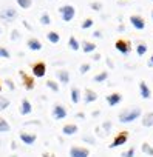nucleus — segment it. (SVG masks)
<instances>
[{
    "label": "nucleus",
    "instance_id": "24",
    "mask_svg": "<svg viewBox=\"0 0 153 157\" xmlns=\"http://www.w3.org/2000/svg\"><path fill=\"white\" fill-rule=\"evenodd\" d=\"M107 78H108V71H102V72H99L93 77V82L95 83H102V82L107 80Z\"/></svg>",
    "mask_w": 153,
    "mask_h": 157
},
{
    "label": "nucleus",
    "instance_id": "48",
    "mask_svg": "<svg viewBox=\"0 0 153 157\" xmlns=\"http://www.w3.org/2000/svg\"><path fill=\"white\" fill-rule=\"evenodd\" d=\"M99 114H101V111H93V114H91V116H93V117H98Z\"/></svg>",
    "mask_w": 153,
    "mask_h": 157
},
{
    "label": "nucleus",
    "instance_id": "30",
    "mask_svg": "<svg viewBox=\"0 0 153 157\" xmlns=\"http://www.w3.org/2000/svg\"><path fill=\"white\" fill-rule=\"evenodd\" d=\"M10 99H6V97H3V96H0V111H5L8 106H10Z\"/></svg>",
    "mask_w": 153,
    "mask_h": 157
},
{
    "label": "nucleus",
    "instance_id": "10",
    "mask_svg": "<svg viewBox=\"0 0 153 157\" xmlns=\"http://www.w3.org/2000/svg\"><path fill=\"white\" fill-rule=\"evenodd\" d=\"M26 48H28L30 51L37 52V51H42L43 45H42V42H40L37 37H30V39L26 40Z\"/></svg>",
    "mask_w": 153,
    "mask_h": 157
},
{
    "label": "nucleus",
    "instance_id": "8",
    "mask_svg": "<svg viewBox=\"0 0 153 157\" xmlns=\"http://www.w3.org/2000/svg\"><path fill=\"white\" fill-rule=\"evenodd\" d=\"M127 140H128V132H127V131H122V132H119V134L113 139L111 145H108V146L113 149V148H118V146H121V145H125Z\"/></svg>",
    "mask_w": 153,
    "mask_h": 157
},
{
    "label": "nucleus",
    "instance_id": "1",
    "mask_svg": "<svg viewBox=\"0 0 153 157\" xmlns=\"http://www.w3.org/2000/svg\"><path fill=\"white\" fill-rule=\"evenodd\" d=\"M141 114H142L141 108L133 106V108H127V109L121 111L118 119H119V122H121V123H131V122L138 120V119L141 117Z\"/></svg>",
    "mask_w": 153,
    "mask_h": 157
},
{
    "label": "nucleus",
    "instance_id": "12",
    "mask_svg": "<svg viewBox=\"0 0 153 157\" xmlns=\"http://www.w3.org/2000/svg\"><path fill=\"white\" fill-rule=\"evenodd\" d=\"M130 23L135 29L138 31H142L145 28V20L141 17V16H130Z\"/></svg>",
    "mask_w": 153,
    "mask_h": 157
},
{
    "label": "nucleus",
    "instance_id": "7",
    "mask_svg": "<svg viewBox=\"0 0 153 157\" xmlns=\"http://www.w3.org/2000/svg\"><path fill=\"white\" fill-rule=\"evenodd\" d=\"M90 149L85 146H71L70 148V157H88Z\"/></svg>",
    "mask_w": 153,
    "mask_h": 157
},
{
    "label": "nucleus",
    "instance_id": "52",
    "mask_svg": "<svg viewBox=\"0 0 153 157\" xmlns=\"http://www.w3.org/2000/svg\"><path fill=\"white\" fill-rule=\"evenodd\" d=\"M0 93H2V83H0Z\"/></svg>",
    "mask_w": 153,
    "mask_h": 157
},
{
    "label": "nucleus",
    "instance_id": "47",
    "mask_svg": "<svg viewBox=\"0 0 153 157\" xmlns=\"http://www.w3.org/2000/svg\"><path fill=\"white\" fill-rule=\"evenodd\" d=\"M107 65H108L110 68H113V66H115V65H113V62H111L110 59H107Z\"/></svg>",
    "mask_w": 153,
    "mask_h": 157
},
{
    "label": "nucleus",
    "instance_id": "36",
    "mask_svg": "<svg viewBox=\"0 0 153 157\" xmlns=\"http://www.w3.org/2000/svg\"><path fill=\"white\" fill-rule=\"evenodd\" d=\"M10 39H11L13 42H19V40H20V33H19L17 29H13V31H11V36H10Z\"/></svg>",
    "mask_w": 153,
    "mask_h": 157
},
{
    "label": "nucleus",
    "instance_id": "14",
    "mask_svg": "<svg viewBox=\"0 0 153 157\" xmlns=\"http://www.w3.org/2000/svg\"><path fill=\"white\" fill-rule=\"evenodd\" d=\"M20 114L22 116H30L31 113H33V105H31V102L28 100V99H22V102H20Z\"/></svg>",
    "mask_w": 153,
    "mask_h": 157
},
{
    "label": "nucleus",
    "instance_id": "53",
    "mask_svg": "<svg viewBox=\"0 0 153 157\" xmlns=\"http://www.w3.org/2000/svg\"><path fill=\"white\" fill-rule=\"evenodd\" d=\"M0 36H2V28H0Z\"/></svg>",
    "mask_w": 153,
    "mask_h": 157
},
{
    "label": "nucleus",
    "instance_id": "13",
    "mask_svg": "<svg viewBox=\"0 0 153 157\" xmlns=\"http://www.w3.org/2000/svg\"><path fill=\"white\" fill-rule=\"evenodd\" d=\"M105 100H107V103H108L110 106H116V105H119V103L122 102V94H119V93H111V94H108V96L105 97Z\"/></svg>",
    "mask_w": 153,
    "mask_h": 157
},
{
    "label": "nucleus",
    "instance_id": "4",
    "mask_svg": "<svg viewBox=\"0 0 153 157\" xmlns=\"http://www.w3.org/2000/svg\"><path fill=\"white\" fill-rule=\"evenodd\" d=\"M17 10H14V8H5V10H2L0 11V19L2 20H5V22H14L16 19H17Z\"/></svg>",
    "mask_w": 153,
    "mask_h": 157
},
{
    "label": "nucleus",
    "instance_id": "28",
    "mask_svg": "<svg viewBox=\"0 0 153 157\" xmlns=\"http://www.w3.org/2000/svg\"><path fill=\"white\" fill-rule=\"evenodd\" d=\"M141 149H142V152H144V154H147V155H150V157H153V148L150 146V143H147V142H144V143L141 145Z\"/></svg>",
    "mask_w": 153,
    "mask_h": 157
},
{
    "label": "nucleus",
    "instance_id": "27",
    "mask_svg": "<svg viewBox=\"0 0 153 157\" xmlns=\"http://www.w3.org/2000/svg\"><path fill=\"white\" fill-rule=\"evenodd\" d=\"M16 2H17L19 8H22V10H30L33 6V0H16Z\"/></svg>",
    "mask_w": 153,
    "mask_h": 157
},
{
    "label": "nucleus",
    "instance_id": "51",
    "mask_svg": "<svg viewBox=\"0 0 153 157\" xmlns=\"http://www.w3.org/2000/svg\"><path fill=\"white\" fill-rule=\"evenodd\" d=\"M10 157H19V155H17V154H13V155H10Z\"/></svg>",
    "mask_w": 153,
    "mask_h": 157
},
{
    "label": "nucleus",
    "instance_id": "32",
    "mask_svg": "<svg viewBox=\"0 0 153 157\" xmlns=\"http://www.w3.org/2000/svg\"><path fill=\"white\" fill-rule=\"evenodd\" d=\"M111 128H113V123H111L110 120H105V122L101 125V129H104V132H105V134H108V132L111 131Z\"/></svg>",
    "mask_w": 153,
    "mask_h": 157
},
{
    "label": "nucleus",
    "instance_id": "45",
    "mask_svg": "<svg viewBox=\"0 0 153 157\" xmlns=\"http://www.w3.org/2000/svg\"><path fill=\"white\" fill-rule=\"evenodd\" d=\"M42 157H56V155H54V154H50V152H43Z\"/></svg>",
    "mask_w": 153,
    "mask_h": 157
},
{
    "label": "nucleus",
    "instance_id": "23",
    "mask_svg": "<svg viewBox=\"0 0 153 157\" xmlns=\"http://www.w3.org/2000/svg\"><path fill=\"white\" fill-rule=\"evenodd\" d=\"M141 123H142V126H145V128L153 126V113H147V114L142 117Z\"/></svg>",
    "mask_w": 153,
    "mask_h": 157
},
{
    "label": "nucleus",
    "instance_id": "50",
    "mask_svg": "<svg viewBox=\"0 0 153 157\" xmlns=\"http://www.w3.org/2000/svg\"><path fill=\"white\" fill-rule=\"evenodd\" d=\"M148 65H150V66H153V54H151V57H150V62H148Z\"/></svg>",
    "mask_w": 153,
    "mask_h": 157
},
{
    "label": "nucleus",
    "instance_id": "5",
    "mask_svg": "<svg viewBox=\"0 0 153 157\" xmlns=\"http://www.w3.org/2000/svg\"><path fill=\"white\" fill-rule=\"evenodd\" d=\"M33 77H37V78H42V77H45V74H46V63L45 62H36L34 65H33Z\"/></svg>",
    "mask_w": 153,
    "mask_h": 157
},
{
    "label": "nucleus",
    "instance_id": "2",
    "mask_svg": "<svg viewBox=\"0 0 153 157\" xmlns=\"http://www.w3.org/2000/svg\"><path fill=\"white\" fill-rule=\"evenodd\" d=\"M59 14H60L63 22H71L76 16V8L73 5H63L59 8Z\"/></svg>",
    "mask_w": 153,
    "mask_h": 157
},
{
    "label": "nucleus",
    "instance_id": "3",
    "mask_svg": "<svg viewBox=\"0 0 153 157\" xmlns=\"http://www.w3.org/2000/svg\"><path fill=\"white\" fill-rule=\"evenodd\" d=\"M51 116H53L54 120H63V119L68 116V111H66V108H65L63 105L56 103V105L53 106V109H51Z\"/></svg>",
    "mask_w": 153,
    "mask_h": 157
},
{
    "label": "nucleus",
    "instance_id": "22",
    "mask_svg": "<svg viewBox=\"0 0 153 157\" xmlns=\"http://www.w3.org/2000/svg\"><path fill=\"white\" fill-rule=\"evenodd\" d=\"M46 40L50 42V43H59L60 42V34L59 33H56V31H50V33H46Z\"/></svg>",
    "mask_w": 153,
    "mask_h": 157
},
{
    "label": "nucleus",
    "instance_id": "21",
    "mask_svg": "<svg viewBox=\"0 0 153 157\" xmlns=\"http://www.w3.org/2000/svg\"><path fill=\"white\" fill-rule=\"evenodd\" d=\"M68 48H70L71 51H79V49H81V43H79V40L76 39L74 36H71V37L68 39Z\"/></svg>",
    "mask_w": 153,
    "mask_h": 157
},
{
    "label": "nucleus",
    "instance_id": "15",
    "mask_svg": "<svg viewBox=\"0 0 153 157\" xmlns=\"http://www.w3.org/2000/svg\"><path fill=\"white\" fill-rule=\"evenodd\" d=\"M56 75H57V80L62 85H68L70 83V71L68 69H59V71H56Z\"/></svg>",
    "mask_w": 153,
    "mask_h": 157
},
{
    "label": "nucleus",
    "instance_id": "29",
    "mask_svg": "<svg viewBox=\"0 0 153 157\" xmlns=\"http://www.w3.org/2000/svg\"><path fill=\"white\" fill-rule=\"evenodd\" d=\"M45 85H46V88H50L53 93H59V90H60V88H59V83L54 82V80H46Z\"/></svg>",
    "mask_w": 153,
    "mask_h": 157
},
{
    "label": "nucleus",
    "instance_id": "38",
    "mask_svg": "<svg viewBox=\"0 0 153 157\" xmlns=\"http://www.w3.org/2000/svg\"><path fill=\"white\" fill-rule=\"evenodd\" d=\"M82 142L90 143V145H95V143H96V139H95L93 136H84V137H82Z\"/></svg>",
    "mask_w": 153,
    "mask_h": 157
},
{
    "label": "nucleus",
    "instance_id": "37",
    "mask_svg": "<svg viewBox=\"0 0 153 157\" xmlns=\"http://www.w3.org/2000/svg\"><path fill=\"white\" fill-rule=\"evenodd\" d=\"M121 157H135V148H133V146L128 148L127 151H124V152L121 154Z\"/></svg>",
    "mask_w": 153,
    "mask_h": 157
},
{
    "label": "nucleus",
    "instance_id": "44",
    "mask_svg": "<svg viewBox=\"0 0 153 157\" xmlns=\"http://www.w3.org/2000/svg\"><path fill=\"white\" fill-rule=\"evenodd\" d=\"M76 117H78V119H85V114L84 113H78V114H76Z\"/></svg>",
    "mask_w": 153,
    "mask_h": 157
},
{
    "label": "nucleus",
    "instance_id": "31",
    "mask_svg": "<svg viewBox=\"0 0 153 157\" xmlns=\"http://www.w3.org/2000/svg\"><path fill=\"white\" fill-rule=\"evenodd\" d=\"M145 52H147V45H145V43H139V45L136 46V54H138L139 57H142Z\"/></svg>",
    "mask_w": 153,
    "mask_h": 157
},
{
    "label": "nucleus",
    "instance_id": "39",
    "mask_svg": "<svg viewBox=\"0 0 153 157\" xmlns=\"http://www.w3.org/2000/svg\"><path fill=\"white\" fill-rule=\"evenodd\" d=\"M90 8H91L93 11H101V10H102V3H101V2H91Z\"/></svg>",
    "mask_w": 153,
    "mask_h": 157
},
{
    "label": "nucleus",
    "instance_id": "20",
    "mask_svg": "<svg viewBox=\"0 0 153 157\" xmlns=\"http://www.w3.org/2000/svg\"><path fill=\"white\" fill-rule=\"evenodd\" d=\"M81 49L85 52V54H90V52H95L96 51V45L93 43V42H82V45H81Z\"/></svg>",
    "mask_w": 153,
    "mask_h": 157
},
{
    "label": "nucleus",
    "instance_id": "34",
    "mask_svg": "<svg viewBox=\"0 0 153 157\" xmlns=\"http://www.w3.org/2000/svg\"><path fill=\"white\" fill-rule=\"evenodd\" d=\"M90 69H91V65H90V63H82V65L79 66V72H81L82 75H84V74H87Z\"/></svg>",
    "mask_w": 153,
    "mask_h": 157
},
{
    "label": "nucleus",
    "instance_id": "33",
    "mask_svg": "<svg viewBox=\"0 0 153 157\" xmlns=\"http://www.w3.org/2000/svg\"><path fill=\"white\" fill-rule=\"evenodd\" d=\"M11 52L5 48V46H0V59H10Z\"/></svg>",
    "mask_w": 153,
    "mask_h": 157
},
{
    "label": "nucleus",
    "instance_id": "41",
    "mask_svg": "<svg viewBox=\"0 0 153 157\" xmlns=\"http://www.w3.org/2000/svg\"><path fill=\"white\" fill-rule=\"evenodd\" d=\"M93 37H95V39H102V33H101V31H95V33H93Z\"/></svg>",
    "mask_w": 153,
    "mask_h": 157
},
{
    "label": "nucleus",
    "instance_id": "26",
    "mask_svg": "<svg viewBox=\"0 0 153 157\" xmlns=\"http://www.w3.org/2000/svg\"><path fill=\"white\" fill-rule=\"evenodd\" d=\"M39 22H40V25H43V26H48V25H51V16H50L48 13H42V14H40V19H39Z\"/></svg>",
    "mask_w": 153,
    "mask_h": 157
},
{
    "label": "nucleus",
    "instance_id": "17",
    "mask_svg": "<svg viewBox=\"0 0 153 157\" xmlns=\"http://www.w3.org/2000/svg\"><path fill=\"white\" fill-rule=\"evenodd\" d=\"M139 94H141V97L145 99V100L151 97V91H150V88H148V85H147L145 82H139Z\"/></svg>",
    "mask_w": 153,
    "mask_h": 157
},
{
    "label": "nucleus",
    "instance_id": "18",
    "mask_svg": "<svg viewBox=\"0 0 153 157\" xmlns=\"http://www.w3.org/2000/svg\"><path fill=\"white\" fill-rule=\"evenodd\" d=\"M96 100H98V93L93 91V90H90V88H87L85 90V96H84V102L88 105V103H93Z\"/></svg>",
    "mask_w": 153,
    "mask_h": 157
},
{
    "label": "nucleus",
    "instance_id": "6",
    "mask_svg": "<svg viewBox=\"0 0 153 157\" xmlns=\"http://www.w3.org/2000/svg\"><path fill=\"white\" fill-rule=\"evenodd\" d=\"M19 139H20V140H22L25 145L31 146V145H34V143H36V140H37V134H36V132L20 131V132H19Z\"/></svg>",
    "mask_w": 153,
    "mask_h": 157
},
{
    "label": "nucleus",
    "instance_id": "43",
    "mask_svg": "<svg viewBox=\"0 0 153 157\" xmlns=\"http://www.w3.org/2000/svg\"><path fill=\"white\" fill-rule=\"evenodd\" d=\"M93 60H96V62H99V60H101V54H98V52H96V54L93 56Z\"/></svg>",
    "mask_w": 153,
    "mask_h": 157
},
{
    "label": "nucleus",
    "instance_id": "9",
    "mask_svg": "<svg viewBox=\"0 0 153 157\" xmlns=\"http://www.w3.org/2000/svg\"><path fill=\"white\" fill-rule=\"evenodd\" d=\"M19 75L22 77V82H23V86H25V90H26V91L34 90V77L28 75V74H26V72H23V71H19Z\"/></svg>",
    "mask_w": 153,
    "mask_h": 157
},
{
    "label": "nucleus",
    "instance_id": "19",
    "mask_svg": "<svg viewBox=\"0 0 153 157\" xmlns=\"http://www.w3.org/2000/svg\"><path fill=\"white\" fill-rule=\"evenodd\" d=\"M70 99H71V102H73L74 105L79 103V100H81V91H79V88H76V86L71 88V91H70Z\"/></svg>",
    "mask_w": 153,
    "mask_h": 157
},
{
    "label": "nucleus",
    "instance_id": "40",
    "mask_svg": "<svg viewBox=\"0 0 153 157\" xmlns=\"http://www.w3.org/2000/svg\"><path fill=\"white\" fill-rule=\"evenodd\" d=\"M5 85H6V88H8L10 91H14V90H16V85H14V82L11 80V78H6V80H5Z\"/></svg>",
    "mask_w": 153,
    "mask_h": 157
},
{
    "label": "nucleus",
    "instance_id": "46",
    "mask_svg": "<svg viewBox=\"0 0 153 157\" xmlns=\"http://www.w3.org/2000/svg\"><path fill=\"white\" fill-rule=\"evenodd\" d=\"M11 149H17V143H16L14 140L11 142Z\"/></svg>",
    "mask_w": 153,
    "mask_h": 157
},
{
    "label": "nucleus",
    "instance_id": "16",
    "mask_svg": "<svg viewBox=\"0 0 153 157\" xmlns=\"http://www.w3.org/2000/svg\"><path fill=\"white\" fill-rule=\"evenodd\" d=\"M78 131H79V126L74 125V123H66V125L62 128V134H63V136H74Z\"/></svg>",
    "mask_w": 153,
    "mask_h": 157
},
{
    "label": "nucleus",
    "instance_id": "55",
    "mask_svg": "<svg viewBox=\"0 0 153 157\" xmlns=\"http://www.w3.org/2000/svg\"><path fill=\"white\" fill-rule=\"evenodd\" d=\"M51 2H56V0H51Z\"/></svg>",
    "mask_w": 153,
    "mask_h": 157
},
{
    "label": "nucleus",
    "instance_id": "11",
    "mask_svg": "<svg viewBox=\"0 0 153 157\" xmlns=\"http://www.w3.org/2000/svg\"><path fill=\"white\" fill-rule=\"evenodd\" d=\"M115 48L121 52V54H124V56H127L130 51H131V46H130V43L128 42H125V40H122V39H119V40H116V43H115Z\"/></svg>",
    "mask_w": 153,
    "mask_h": 157
},
{
    "label": "nucleus",
    "instance_id": "35",
    "mask_svg": "<svg viewBox=\"0 0 153 157\" xmlns=\"http://www.w3.org/2000/svg\"><path fill=\"white\" fill-rule=\"evenodd\" d=\"M93 23H95V22H93V19H85V20L82 22L81 28H82V29H88V28H91V26H93Z\"/></svg>",
    "mask_w": 153,
    "mask_h": 157
},
{
    "label": "nucleus",
    "instance_id": "49",
    "mask_svg": "<svg viewBox=\"0 0 153 157\" xmlns=\"http://www.w3.org/2000/svg\"><path fill=\"white\" fill-rule=\"evenodd\" d=\"M125 29V26L124 25H119V28H118V31H124Z\"/></svg>",
    "mask_w": 153,
    "mask_h": 157
},
{
    "label": "nucleus",
    "instance_id": "42",
    "mask_svg": "<svg viewBox=\"0 0 153 157\" xmlns=\"http://www.w3.org/2000/svg\"><path fill=\"white\" fill-rule=\"evenodd\" d=\"M22 23H23V26H25V28H26V29H30V31H31V29H33V28H31V25H30V23H28V20H23V22H22Z\"/></svg>",
    "mask_w": 153,
    "mask_h": 157
},
{
    "label": "nucleus",
    "instance_id": "25",
    "mask_svg": "<svg viewBox=\"0 0 153 157\" xmlns=\"http://www.w3.org/2000/svg\"><path fill=\"white\" fill-rule=\"evenodd\" d=\"M8 131H11V125L8 123V120H6V119L0 117V134L8 132Z\"/></svg>",
    "mask_w": 153,
    "mask_h": 157
},
{
    "label": "nucleus",
    "instance_id": "56",
    "mask_svg": "<svg viewBox=\"0 0 153 157\" xmlns=\"http://www.w3.org/2000/svg\"><path fill=\"white\" fill-rule=\"evenodd\" d=\"M151 2H153V0H151Z\"/></svg>",
    "mask_w": 153,
    "mask_h": 157
},
{
    "label": "nucleus",
    "instance_id": "54",
    "mask_svg": "<svg viewBox=\"0 0 153 157\" xmlns=\"http://www.w3.org/2000/svg\"><path fill=\"white\" fill-rule=\"evenodd\" d=\"M151 19H153V11H151Z\"/></svg>",
    "mask_w": 153,
    "mask_h": 157
}]
</instances>
